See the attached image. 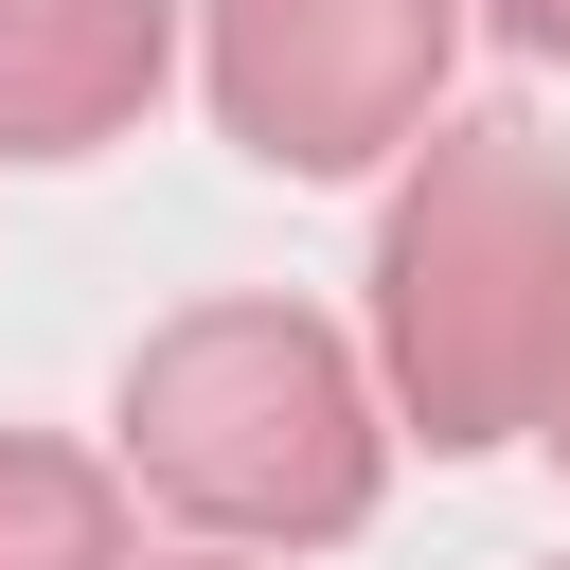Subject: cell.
I'll return each mask as SVG.
<instances>
[{
    "label": "cell",
    "mask_w": 570,
    "mask_h": 570,
    "mask_svg": "<svg viewBox=\"0 0 570 570\" xmlns=\"http://www.w3.org/2000/svg\"><path fill=\"white\" fill-rule=\"evenodd\" d=\"M570 321V160L534 125H428L374 214V392L428 463L534 445V374Z\"/></svg>",
    "instance_id": "cell-2"
},
{
    "label": "cell",
    "mask_w": 570,
    "mask_h": 570,
    "mask_svg": "<svg viewBox=\"0 0 570 570\" xmlns=\"http://www.w3.org/2000/svg\"><path fill=\"white\" fill-rule=\"evenodd\" d=\"M463 0H196V89L267 178H374L445 125Z\"/></svg>",
    "instance_id": "cell-3"
},
{
    "label": "cell",
    "mask_w": 570,
    "mask_h": 570,
    "mask_svg": "<svg viewBox=\"0 0 570 570\" xmlns=\"http://www.w3.org/2000/svg\"><path fill=\"white\" fill-rule=\"evenodd\" d=\"M107 463L232 552H338L392 499V392L338 321L303 303H196L125 356L107 392Z\"/></svg>",
    "instance_id": "cell-1"
},
{
    "label": "cell",
    "mask_w": 570,
    "mask_h": 570,
    "mask_svg": "<svg viewBox=\"0 0 570 570\" xmlns=\"http://www.w3.org/2000/svg\"><path fill=\"white\" fill-rule=\"evenodd\" d=\"M463 18H499V36L534 53V71H570V0H463Z\"/></svg>",
    "instance_id": "cell-6"
},
{
    "label": "cell",
    "mask_w": 570,
    "mask_h": 570,
    "mask_svg": "<svg viewBox=\"0 0 570 570\" xmlns=\"http://www.w3.org/2000/svg\"><path fill=\"white\" fill-rule=\"evenodd\" d=\"M178 71V0H0V160H107Z\"/></svg>",
    "instance_id": "cell-4"
},
{
    "label": "cell",
    "mask_w": 570,
    "mask_h": 570,
    "mask_svg": "<svg viewBox=\"0 0 570 570\" xmlns=\"http://www.w3.org/2000/svg\"><path fill=\"white\" fill-rule=\"evenodd\" d=\"M0 570H125V481L53 428H0Z\"/></svg>",
    "instance_id": "cell-5"
},
{
    "label": "cell",
    "mask_w": 570,
    "mask_h": 570,
    "mask_svg": "<svg viewBox=\"0 0 570 570\" xmlns=\"http://www.w3.org/2000/svg\"><path fill=\"white\" fill-rule=\"evenodd\" d=\"M534 445L570 463V321H552V374H534Z\"/></svg>",
    "instance_id": "cell-7"
},
{
    "label": "cell",
    "mask_w": 570,
    "mask_h": 570,
    "mask_svg": "<svg viewBox=\"0 0 570 570\" xmlns=\"http://www.w3.org/2000/svg\"><path fill=\"white\" fill-rule=\"evenodd\" d=\"M160 570H303V552H232V534H196V552H160Z\"/></svg>",
    "instance_id": "cell-8"
},
{
    "label": "cell",
    "mask_w": 570,
    "mask_h": 570,
    "mask_svg": "<svg viewBox=\"0 0 570 570\" xmlns=\"http://www.w3.org/2000/svg\"><path fill=\"white\" fill-rule=\"evenodd\" d=\"M552 570H570V552H552Z\"/></svg>",
    "instance_id": "cell-9"
}]
</instances>
